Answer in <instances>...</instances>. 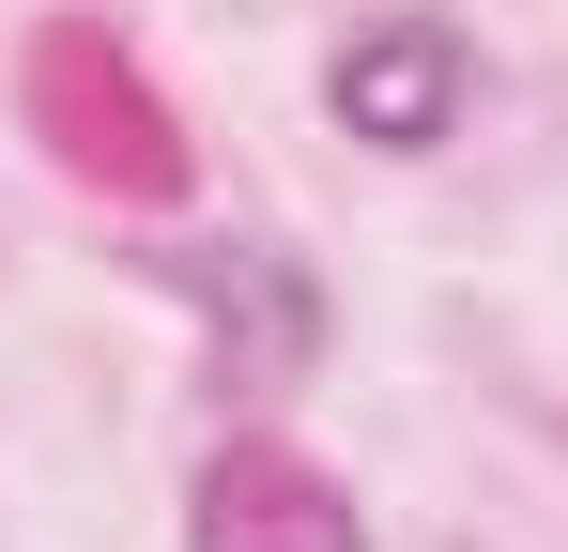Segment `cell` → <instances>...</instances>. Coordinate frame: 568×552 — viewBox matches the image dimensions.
Returning a JSON list of instances; mask_svg holds the SVG:
<instances>
[{"mask_svg": "<svg viewBox=\"0 0 568 552\" xmlns=\"http://www.w3.org/2000/svg\"><path fill=\"white\" fill-rule=\"evenodd\" d=\"M338 123L354 139H384V154H430V139H462V92H476V62H462V31L446 16H384V31H354L338 47Z\"/></svg>", "mask_w": 568, "mask_h": 552, "instance_id": "3957f363", "label": "cell"}, {"mask_svg": "<svg viewBox=\"0 0 568 552\" xmlns=\"http://www.w3.org/2000/svg\"><path fill=\"white\" fill-rule=\"evenodd\" d=\"M16 108H31V139L93 200H185V170H200L185 123H170V92L108 47V16H47L31 62H16Z\"/></svg>", "mask_w": 568, "mask_h": 552, "instance_id": "6da1fadb", "label": "cell"}, {"mask_svg": "<svg viewBox=\"0 0 568 552\" xmlns=\"http://www.w3.org/2000/svg\"><path fill=\"white\" fill-rule=\"evenodd\" d=\"M185 552H369V522H354V491L307 446L231 430V446L200 460V491H185Z\"/></svg>", "mask_w": 568, "mask_h": 552, "instance_id": "7a4b0ae2", "label": "cell"}]
</instances>
